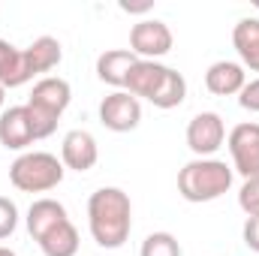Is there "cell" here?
Returning <instances> with one entry per match:
<instances>
[{
  "label": "cell",
  "instance_id": "11",
  "mask_svg": "<svg viewBox=\"0 0 259 256\" xmlns=\"http://www.w3.org/2000/svg\"><path fill=\"white\" fill-rule=\"evenodd\" d=\"M33 127L27 106H9L0 112V145L6 151H27L33 145Z\"/></svg>",
  "mask_w": 259,
  "mask_h": 256
},
{
  "label": "cell",
  "instance_id": "3",
  "mask_svg": "<svg viewBox=\"0 0 259 256\" xmlns=\"http://www.w3.org/2000/svg\"><path fill=\"white\" fill-rule=\"evenodd\" d=\"M232 166L217 157H193L181 172H178V193L187 202H214L232 187Z\"/></svg>",
  "mask_w": 259,
  "mask_h": 256
},
{
  "label": "cell",
  "instance_id": "13",
  "mask_svg": "<svg viewBox=\"0 0 259 256\" xmlns=\"http://www.w3.org/2000/svg\"><path fill=\"white\" fill-rule=\"evenodd\" d=\"M244 84H247V72L235 61H217L205 72V88L214 97H238Z\"/></svg>",
  "mask_w": 259,
  "mask_h": 256
},
{
  "label": "cell",
  "instance_id": "22",
  "mask_svg": "<svg viewBox=\"0 0 259 256\" xmlns=\"http://www.w3.org/2000/svg\"><path fill=\"white\" fill-rule=\"evenodd\" d=\"M238 106L244 109V112H259V75L256 78H247V84L241 88V94H238Z\"/></svg>",
  "mask_w": 259,
  "mask_h": 256
},
{
  "label": "cell",
  "instance_id": "1",
  "mask_svg": "<svg viewBox=\"0 0 259 256\" xmlns=\"http://www.w3.org/2000/svg\"><path fill=\"white\" fill-rule=\"evenodd\" d=\"M88 229L103 250L124 247L133 232V202L121 187H100L88 199Z\"/></svg>",
  "mask_w": 259,
  "mask_h": 256
},
{
  "label": "cell",
  "instance_id": "9",
  "mask_svg": "<svg viewBox=\"0 0 259 256\" xmlns=\"http://www.w3.org/2000/svg\"><path fill=\"white\" fill-rule=\"evenodd\" d=\"M100 124L112 133H130L142 124V103L127 91H112L100 103Z\"/></svg>",
  "mask_w": 259,
  "mask_h": 256
},
{
  "label": "cell",
  "instance_id": "17",
  "mask_svg": "<svg viewBox=\"0 0 259 256\" xmlns=\"http://www.w3.org/2000/svg\"><path fill=\"white\" fill-rule=\"evenodd\" d=\"M27 81H30V72L24 64V49H15L9 39H0V84L12 91Z\"/></svg>",
  "mask_w": 259,
  "mask_h": 256
},
{
  "label": "cell",
  "instance_id": "8",
  "mask_svg": "<svg viewBox=\"0 0 259 256\" xmlns=\"http://www.w3.org/2000/svg\"><path fill=\"white\" fill-rule=\"evenodd\" d=\"M226 145V124L217 112H199L187 124V148L196 157H214Z\"/></svg>",
  "mask_w": 259,
  "mask_h": 256
},
{
  "label": "cell",
  "instance_id": "6",
  "mask_svg": "<svg viewBox=\"0 0 259 256\" xmlns=\"http://www.w3.org/2000/svg\"><path fill=\"white\" fill-rule=\"evenodd\" d=\"M226 148L232 154V172H238L244 181L259 178V124L244 121L235 124L226 136Z\"/></svg>",
  "mask_w": 259,
  "mask_h": 256
},
{
  "label": "cell",
  "instance_id": "23",
  "mask_svg": "<svg viewBox=\"0 0 259 256\" xmlns=\"http://www.w3.org/2000/svg\"><path fill=\"white\" fill-rule=\"evenodd\" d=\"M241 238H244V244H247L253 253H259V214H253V217H247V220H244Z\"/></svg>",
  "mask_w": 259,
  "mask_h": 256
},
{
  "label": "cell",
  "instance_id": "18",
  "mask_svg": "<svg viewBox=\"0 0 259 256\" xmlns=\"http://www.w3.org/2000/svg\"><path fill=\"white\" fill-rule=\"evenodd\" d=\"M36 244L46 256H75L78 253V229L72 226V220H64L49 235H42Z\"/></svg>",
  "mask_w": 259,
  "mask_h": 256
},
{
  "label": "cell",
  "instance_id": "10",
  "mask_svg": "<svg viewBox=\"0 0 259 256\" xmlns=\"http://www.w3.org/2000/svg\"><path fill=\"white\" fill-rule=\"evenodd\" d=\"M100 160V145L88 130H69L61 142V163L72 172H91Z\"/></svg>",
  "mask_w": 259,
  "mask_h": 256
},
{
  "label": "cell",
  "instance_id": "19",
  "mask_svg": "<svg viewBox=\"0 0 259 256\" xmlns=\"http://www.w3.org/2000/svg\"><path fill=\"white\" fill-rule=\"evenodd\" d=\"M139 256H181V244L172 232H151L142 241Z\"/></svg>",
  "mask_w": 259,
  "mask_h": 256
},
{
  "label": "cell",
  "instance_id": "16",
  "mask_svg": "<svg viewBox=\"0 0 259 256\" xmlns=\"http://www.w3.org/2000/svg\"><path fill=\"white\" fill-rule=\"evenodd\" d=\"M232 46L241 58V66L259 72V18L247 15L232 27Z\"/></svg>",
  "mask_w": 259,
  "mask_h": 256
},
{
  "label": "cell",
  "instance_id": "2",
  "mask_svg": "<svg viewBox=\"0 0 259 256\" xmlns=\"http://www.w3.org/2000/svg\"><path fill=\"white\" fill-rule=\"evenodd\" d=\"M124 91L136 100H148L157 109H178L187 100V78L160 61H139L130 69Z\"/></svg>",
  "mask_w": 259,
  "mask_h": 256
},
{
  "label": "cell",
  "instance_id": "20",
  "mask_svg": "<svg viewBox=\"0 0 259 256\" xmlns=\"http://www.w3.org/2000/svg\"><path fill=\"white\" fill-rule=\"evenodd\" d=\"M18 229V208L9 196H0V241H6Z\"/></svg>",
  "mask_w": 259,
  "mask_h": 256
},
{
  "label": "cell",
  "instance_id": "25",
  "mask_svg": "<svg viewBox=\"0 0 259 256\" xmlns=\"http://www.w3.org/2000/svg\"><path fill=\"white\" fill-rule=\"evenodd\" d=\"M0 256H15V250H9V247H3V244H0Z\"/></svg>",
  "mask_w": 259,
  "mask_h": 256
},
{
  "label": "cell",
  "instance_id": "5",
  "mask_svg": "<svg viewBox=\"0 0 259 256\" xmlns=\"http://www.w3.org/2000/svg\"><path fill=\"white\" fill-rule=\"evenodd\" d=\"M172 46H175V36L169 24L160 18H142L130 30V52L139 61H160L172 52Z\"/></svg>",
  "mask_w": 259,
  "mask_h": 256
},
{
  "label": "cell",
  "instance_id": "21",
  "mask_svg": "<svg viewBox=\"0 0 259 256\" xmlns=\"http://www.w3.org/2000/svg\"><path fill=\"white\" fill-rule=\"evenodd\" d=\"M238 208H241L247 217L259 214V178H247V181L241 184V190H238Z\"/></svg>",
  "mask_w": 259,
  "mask_h": 256
},
{
  "label": "cell",
  "instance_id": "7",
  "mask_svg": "<svg viewBox=\"0 0 259 256\" xmlns=\"http://www.w3.org/2000/svg\"><path fill=\"white\" fill-rule=\"evenodd\" d=\"M69 100H72L69 81L61 78V75H46V78H39V81L33 84L30 100H27L24 106H27L30 112H36V115H42V118H49V121L58 124L61 115L69 109Z\"/></svg>",
  "mask_w": 259,
  "mask_h": 256
},
{
  "label": "cell",
  "instance_id": "14",
  "mask_svg": "<svg viewBox=\"0 0 259 256\" xmlns=\"http://www.w3.org/2000/svg\"><path fill=\"white\" fill-rule=\"evenodd\" d=\"M139 64V58L130 49H109L97 58V78L103 84H112L115 91H124L130 78V69Z\"/></svg>",
  "mask_w": 259,
  "mask_h": 256
},
{
  "label": "cell",
  "instance_id": "24",
  "mask_svg": "<svg viewBox=\"0 0 259 256\" xmlns=\"http://www.w3.org/2000/svg\"><path fill=\"white\" fill-rule=\"evenodd\" d=\"M3 106H6V88L0 84V112H3Z\"/></svg>",
  "mask_w": 259,
  "mask_h": 256
},
{
  "label": "cell",
  "instance_id": "12",
  "mask_svg": "<svg viewBox=\"0 0 259 256\" xmlns=\"http://www.w3.org/2000/svg\"><path fill=\"white\" fill-rule=\"evenodd\" d=\"M64 220H69L66 208L58 202V199H49V196L36 199V202L27 208V217H24L27 232H30V238H33V241H39L42 235H49V232H52L55 226H61Z\"/></svg>",
  "mask_w": 259,
  "mask_h": 256
},
{
  "label": "cell",
  "instance_id": "15",
  "mask_svg": "<svg viewBox=\"0 0 259 256\" xmlns=\"http://www.w3.org/2000/svg\"><path fill=\"white\" fill-rule=\"evenodd\" d=\"M61 61H64V49H61V42L55 36H36L24 49V64H27L30 78L33 75H42L46 78V72H52Z\"/></svg>",
  "mask_w": 259,
  "mask_h": 256
},
{
  "label": "cell",
  "instance_id": "4",
  "mask_svg": "<svg viewBox=\"0 0 259 256\" xmlns=\"http://www.w3.org/2000/svg\"><path fill=\"white\" fill-rule=\"evenodd\" d=\"M64 163L49 151H24L9 166V181L21 193H49L64 181Z\"/></svg>",
  "mask_w": 259,
  "mask_h": 256
}]
</instances>
